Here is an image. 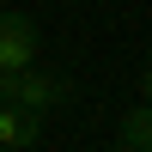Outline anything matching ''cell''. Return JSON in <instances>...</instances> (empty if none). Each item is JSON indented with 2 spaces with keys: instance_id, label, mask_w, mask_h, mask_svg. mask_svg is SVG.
<instances>
[{
  "instance_id": "obj_5",
  "label": "cell",
  "mask_w": 152,
  "mask_h": 152,
  "mask_svg": "<svg viewBox=\"0 0 152 152\" xmlns=\"http://www.w3.org/2000/svg\"><path fill=\"white\" fill-rule=\"evenodd\" d=\"M140 91L152 97V61H146V67H140Z\"/></svg>"
},
{
  "instance_id": "obj_2",
  "label": "cell",
  "mask_w": 152,
  "mask_h": 152,
  "mask_svg": "<svg viewBox=\"0 0 152 152\" xmlns=\"http://www.w3.org/2000/svg\"><path fill=\"white\" fill-rule=\"evenodd\" d=\"M37 49H43V37H37V24L24 18V12H0V73L12 67H31Z\"/></svg>"
},
{
  "instance_id": "obj_6",
  "label": "cell",
  "mask_w": 152,
  "mask_h": 152,
  "mask_svg": "<svg viewBox=\"0 0 152 152\" xmlns=\"http://www.w3.org/2000/svg\"><path fill=\"white\" fill-rule=\"evenodd\" d=\"M0 152H12V146H0Z\"/></svg>"
},
{
  "instance_id": "obj_1",
  "label": "cell",
  "mask_w": 152,
  "mask_h": 152,
  "mask_svg": "<svg viewBox=\"0 0 152 152\" xmlns=\"http://www.w3.org/2000/svg\"><path fill=\"white\" fill-rule=\"evenodd\" d=\"M0 97H6V104H24V110H55V104H67V97H73V85L55 79V73H43V67L31 61V67L0 73Z\"/></svg>"
},
{
  "instance_id": "obj_4",
  "label": "cell",
  "mask_w": 152,
  "mask_h": 152,
  "mask_svg": "<svg viewBox=\"0 0 152 152\" xmlns=\"http://www.w3.org/2000/svg\"><path fill=\"white\" fill-rule=\"evenodd\" d=\"M116 152H152V97L140 110H128L122 116V128H116Z\"/></svg>"
},
{
  "instance_id": "obj_3",
  "label": "cell",
  "mask_w": 152,
  "mask_h": 152,
  "mask_svg": "<svg viewBox=\"0 0 152 152\" xmlns=\"http://www.w3.org/2000/svg\"><path fill=\"white\" fill-rule=\"evenodd\" d=\"M37 134H43V110H24V104H6V97H0V146L31 152Z\"/></svg>"
}]
</instances>
